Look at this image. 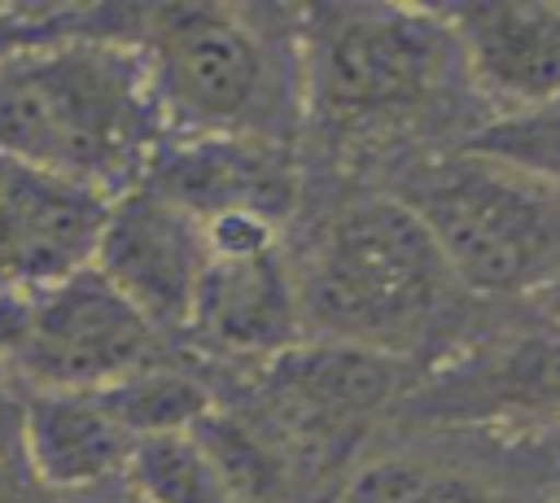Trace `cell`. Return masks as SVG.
<instances>
[{
	"label": "cell",
	"instance_id": "cell-1",
	"mask_svg": "<svg viewBox=\"0 0 560 503\" xmlns=\"http://www.w3.org/2000/svg\"><path fill=\"white\" fill-rule=\"evenodd\" d=\"M166 140L140 52L122 35H52L0 57V153L83 184L131 192Z\"/></svg>",
	"mask_w": 560,
	"mask_h": 503
},
{
	"label": "cell",
	"instance_id": "cell-2",
	"mask_svg": "<svg viewBox=\"0 0 560 503\" xmlns=\"http://www.w3.org/2000/svg\"><path fill=\"white\" fill-rule=\"evenodd\" d=\"M477 101L442 9L319 4L302 13V105L337 140H394Z\"/></svg>",
	"mask_w": 560,
	"mask_h": 503
},
{
	"label": "cell",
	"instance_id": "cell-3",
	"mask_svg": "<svg viewBox=\"0 0 560 503\" xmlns=\"http://www.w3.org/2000/svg\"><path fill=\"white\" fill-rule=\"evenodd\" d=\"M166 131L197 140L289 144L302 105V13L276 26L245 4H158L127 39Z\"/></svg>",
	"mask_w": 560,
	"mask_h": 503
},
{
	"label": "cell",
	"instance_id": "cell-4",
	"mask_svg": "<svg viewBox=\"0 0 560 503\" xmlns=\"http://www.w3.org/2000/svg\"><path fill=\"white\" fill-rule=\"evenodd\" d=\"M455 289L438 241L398 197L341 206L298 271L306 337L385 359L429 341Z\"/></svg>",
	"mask_w": 560,
	"mask_h": 503
},
{
	"label": "cell",
	"instance_id": "cell-5",
	"mask_svg": "<svg viewBox=\"0 0 560 503\" xmlns=\"http://www.w3.org/2000/svg\"><path fill=\"white\" fill-rule=\"evenodd\" d=\"M398 201L429 227L459 289L512 297L560 276V188L481 149L416 166Z\"/></svg>",
	"mask_w": 560,
	"mask_h": 503
},
{
	"label": "cell",
	"instance_id": "cell-6",
	"mask_svg": "<svg viewBox=\"0 0 560 503\" xmlns=\"http://www.w3.org/2000/svg\"><path fill=\"white\" fill-rule=\"evenodd\" d=\"M158 341L162 332L88 267L44 293L18 297L4 359L26 381V394H96L162 367Z\"/></svg>",
	"mask_w": 560,
	"mask_h": 503
},
{
	"label": "cell",
	"instance_id": "cell-7",
	"mask_svg": "<svg viewBox=\"0 0 560 503\" xmlns=\"http://www.w3.org/2000/svg\"><path fill=\"white\" fill-rule=\"evenodd\" d=\"M92 267L158 332L188 328L197 284L210 267V236L192 210L136 184L114 197Z\"/></svg>",
	"mask_w": 560,
	"mask_h": 503
},
{
	"label": "cell",
	"instance_id": "cell-8",
	"mask_svg": "<svg viewBox=\"0 0 560 503\" xmlns=\"http://www.w3.org/2000/svg\"><path fill=\"white\" fill-rule=\"evenodd\" d=\"M109 197L0 153V297L44 293L92 267Z\"/></svg>",
	"mask_w": 560,
	"mask_h": 503
},
{
	"label": "cell",
	"instance_id": "cell-9",
	"mask_svg": "<svg viewBox=\"0 0 560 503\" xmlns=\"http://www.w3.org/2000/svg\"><path fill=\"white\" fill-rule=\"evenodd\" d=\"M411 411L433 424L503 433L560 429V332L542 328L455 354L416 389Z\"/></svg>",
	"mask_w": 560,
	"mask_h": 503
},
{
	"label": "cell",
	"instance_id": "cell-10",
	"mask_svg": "<svg viewBox=\"0 0 560 503\" xmlns=\"http://www.w3.org/2000/svg\"><path fill=\"white\" fill-rule=\"evenodd\" d=\"M140 184L192 210L206 227L219 219H258L280 227L298 197L293 157L271 140H162Z\"/></svg>",
	"mask_w": 560,
	"mask_h": 503
},
{
	"label": "cell",
	"instance_id": "cell-11",
	"mask_svg": "<svg viewBox=\"0 0 560 503\" xmlns=\"http://www.w3.org/2000/svg\"><path fill=\"white\" fill-rule=\"evenodd\" d=\"M188 332L228 359L276 363L306 341L298 276L289 271L280 245L210 254L197 284Z\"/></svg>",
	"mask_w": 560,
	"mask_h": 503
},
{
	"label": "cell",
	"instance_id": "cell-12",
	"mask_svg": "<svg viewBox=\"0 0 560 503\" xmlns=\"http://www.w3.org/2000/svg\"><path fill=\"white\" fill-rule=\"evenodd\" d=\"M442 13L459 35L477 101L490 105L486 122L521 118L560 101V4L477 0Z\"/></svg>",
	"mask_w": 560,
	"mask_h": 503
},
{
	"label": "cell",
	"instance_id": "cell-13",
	"mask_svg": "<svg viewBox=\"0 0 560 503\" xmlns=\"http://www.w3.org/2000/svg\"><path fill=\"white\" fill-rule=\"evenodd\" d=\"M402 363L354 346H298L271 363L280 416L298 437H337L398 389Z\"/></svg>",
	"mask_w": 560,
	"mask_h": 503
},
{
	"label": "cell",
	"instance_id": "cell-14",
	"mask_svg": "<svg viewBox=\"0 0 560 503\" xmlns=\"http://www.w3.org/2000/svg\"><path fill=\"white\" fill-rule=\"evenodd\" d=\"M136 446L101 394H26V455L66 499L122 481Z\"/></svg>",
	"mask_w": 560,
	"mask_h": 503
},
{
	"label": "cell",
	"instance_id": "cell-15",
	"mask_svg": "<svg viewBox=\"0 0 560 503\" xmlns=\"http://www.w3.org/2000/svg\"><path fill=\"white\" fill-rule=\"evenodd\" d=\"M127 477L149 503H245L192 429L140 442Z\"/></svg>",
	"mask_w": 560,
	"mask_h": 503
},
{
	"label": "cell",
	"instance_id": "cell-16",
	"mask_svg": "<svg viewBox=\"0 0 560 503\" xmlns=\"http://www.w3.org/2000/svg\"><path fill=\"white\" fill-rule=\"evenodd\" d=\"M96 394L105 398V407L118 416V424L136 442L188 433L197 420H206L214 411L210 394L192 376H179L171 367H149V372L127 376V381H118L109 389H96Z\"/></svg>",
	"mask_w": 560,
	"mask_h": 503
},
{
	"label": "cell",
	"instance_id": "cell-17",
	"mask_svg": "<svg viewBox=\"0 0 560 503\" xmlns=\"http://www.w3.org/2000/svg\"><path fill=\"white\" fill-rule=\"evenodd\" d=\"M337 503H494V499L455 468L385 455L363 464L346 481Z\"/></svg>",
	"mask_w": 560,
	"mask_h": 503
},
{
	"label": "cell",
	"instance_id": "cell-18",
	"mask_svg": "<svg viewBox=\"0 0 560 503\" xmlns=\"http://www.w3.org/2000/svg\"><path fill=\"white\" fill-rule=\"evenodd\" d=\"M468 144L481 153H494L503 162H516L560 188V101H551L534 114H521V118L486 122V127H477V136Z\"/></svg>",
	"mask_w": 560,
	"mask_h": 503
},
{
	"label": "cell",
	"instance_id": "cell-19",
	"mask_svg": "<svg viewBox=\"0 0 560 503\" xmlns=\"http://www.w3.org/2000/svg\"><path fill=\"white\" fill-rule=\"evenodd\" d=\"M0 503H70V499L39 477L31 455H13L0 459Z\"/></svg>",
	"mask_w": 560,
	"mask_h": 503
},
{
	"label": "cell",
	"instance_id": "cell-20",
	"mask_svg": "<svg viewBox=\"0 0 560 503\" xmlns=\"http://www.w3.org/2000/svg\"><path fill=\"white\" fill-rule=\"evenodd\" d=\"M26 455V389L0 381V459Z\"/></svg>",
	"mask_w": 560,
	"mask_h": 503
},
{
	"label": "cell",
	"instance_id": "cell-21",
	"mask_svg": "<svg viewBox=\"0 0 560 503\" xmlns=\"http://www.w3.org/2000/svg\"><path fill=\"white\" fill-rule=\"evenodd\" d=\"M70 503H149V499L131 486V477H122V481L101 486V490H92V494H74Z\"/></svg>",
	"mask_w": 560,
	"mask_h": 503
},
{
	"label": "cell",
	"instance_id": "cell-22",
	"mask_svg": "<svg viewBox=\"0 0 560 503\" xmlns=\"http://www.w3.org/2000/svg\"><path fill=\"white\" fill-rule=\"evenodd\" d=\"M529 302L542 311V328H556V332H560V276H556V280H547Z\"/></svg>",
	"mask_w": 560,
	"mask_h": 503
}]
</instances>
